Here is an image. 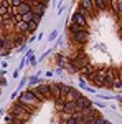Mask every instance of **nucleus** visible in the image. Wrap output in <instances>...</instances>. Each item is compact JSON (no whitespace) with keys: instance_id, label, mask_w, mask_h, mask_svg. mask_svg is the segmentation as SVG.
Returning a JSON list of instances; mask_svg holds the SVG:
<instances>
[{"instance_id":"f257e3e1","label":"nucleus","mask_w":122,"mask_h":124,"mask_svg":"<svg viewBox=\"0 0 122 124\" xmlns=\"http://www.w3.org/2000/svg\"><path fill=\"white\" fill-rule=\"evenodd\" d=\"M15 103H18V104H27V106H31V108H40V104H41V101L38 99L36 96L33 94L30 89H27V91H23L22 94L18 96V99L15 101Z\"/></svg>"},{"instance_id":"f03ea898","label":"nucleus","mask_w":122,"mask_h":124,"mask_svg":"<svg viewBox=\"0 0 122 124\" xmlns=\"http://www.w3.org/2000/svg\"><path fill=\"white\" fill-rule=\"evenodd\" d=\"M10 114H13L17 119H20L22 123H28V119H30V116L31 114H28L27 111H25V108L23 106H20V104H17V103H13V106L10 108Z\"/></svg>"},{"instance_id":"7ed1b4c3","label":"nucleus","mask_w":122,"mask_h":124,"mask_svg":"<svg viewBox=\"0 0 122 124\" xmlns=\"http://www.w3.org/2000/svg\"><path fill=\"white\" fill-rule=\"evenodd\" d=\"M69 22H71L69 25H76V27H83V28H89V25H87V20H86V17H84V15H81L79 12H74Z\"/></svg>"},{"instance_id":"20e7f679","label":"nucleus","mask_w":122,"mask_h":124,"mask_svg":"<svg viewBox=\"0 0 122 124\" xmlns=\"http://www.w3.org/2000/svg\"><path fill=\"white\" fill-rule=\"evenodd\" d=\"M71 63H73V66H74L76 70H78V71H81L83 68H86L87 65H91L86 55H78V56H76L74 60H71Z\"/></svg>"},{"instance_id":"39448f33","label":"nucleus","mask_w":122,"mask_h":124,"mask_svg":"<svg viewBox=\"0 0 122 124\" xmlns=\"http://www.w3.org/2000/svg\"><path fill=\"white\" fill-rule=\"evenodd\" d=\"M30 3H31V12L35 15H38V17H43L45 15L46 7H48L46 2H30Z\"/></svg>"},{"instance_id":"423d86ee","label":"nucleus","mask_w":122,"mask_h":124,"mask_svg":"<svg viewBox=\"0 0 122 124\" xmlns=\"http://www.w3.org/2000/svg\"><path fill=\"white\" fill-rule=\"evenodd\" d=\"M71 37V41H74L78 45H83L87 41V37H89V31H79V33H69Z\"/></svg>"},{"instance_id":"0eeeda50","label":"nucleus","mask_w":122,"mask_h":124,"mask_svg":"<svg viewBox=\"0 0 122 124\" xmlns=\"http://www.w3.org/2000/svg\"><path fill=\"white\" fill-rule=\"evenodd\" d=\"M119 76L117 75V70L112 68V70H107V76H106V88H112L114 86V81H115V78Z\"/></svg>"},{"instance_id":"6e6552de","label":"nucleus","mask_w":122,"mask_h":124,"mask_svg":"<svg viewBox=\"0 0 122 124\" xmlns=\"http://www.w3.org/2000/svg\"><path fill=\"white\" fill-rule=\"evenodd\" d=\"M76 106H78V109H79V113H81V111H84L87 108H93V103H91L86 96H81V98L76 101Z\"/></svg>"},{"instance_id":"1a4fd4ad","label":"nucleus","mask_w":122,"mask_h":124,"mask_svg":"<svg viewBox=\"0 0 122 124\" xmlns=\"http://www.w3.org/2000/svg\"><path fill=\"white\" fill-rule=\"evenodd\" d=\"M50 89H51V96H53V101L56 99H63L61 98V89H59V83H48Z\"/></svg>"},{"instance_id":"9d476101","label":"nucleus","mask_w":122,"mask_h":124,"mask_svg":"<svg viewBox=\"0 0 122 124\" xmlns=\"http://www.w3.org/2000/svg\"><path fill=\"white\" fill-rule=\"evenodd\" d=\"M17 8H18V15H20V17H23V15H27V13L31 12V3H30V0H23L22 5L17 7Z\"/></svg>"},{"instance_id":"9b49d317","label":"nucleus","mask_w":122,"mask_h":124,"mask_svg":"<svg viewBox=\"0 0 122 124\" xmlns=\"http://www.w3.org/2000/svg\"><path fill=\"white\" fill-rule=\"evenodd\" d=\"M79 98H81L79 91H78V89H74V88H71V91H69V93L66 94L65 99H66V103H76V101H78Z\"/></svg>"},{"instance_id":"f8f14e48","label":"nucleus","mask_w":122,"mask_h":124,"mask_svg":"<svg viewBox=\"0 0 122 124\" xmlns=\"http://www.w3.org/2000/svg\"><path fill=\"white\" fill-rule=\"evenodd\" d=\"M79 7L84 8L86 12H89V13H96V8H94V5H93L91 0H83V2H79Z\"/></svg>"},{"instance_id":"ddd939ff","label":"nucleus","mask_w":122,"mask_h":124,"mask_svg":"<svg viewBox=\"0 0 122 124\" xmlns=\"http://www.w3.org/2000/svg\"><path fill=\"white\" fill-rule=\"evenodd\" d=\"M30 28V23H27V22H18L17 23V27H15V33H25V31H28Z\"/></svg>"},{"instance_id":"4468645a","label":"nucleus","mask_w":122,"mask_h":124,"mask_svg":"<svg viewBox=\"0 0 122 124\" xmlns=\"http://www.w3.org/2000/svg\"><path fill=\"white\" fill-rule=\"evenodd\" d=\"M38 89L43 93V96H45L46 99H53V96H51V89H50V85H40V86H38Z\"/></svg>"},{"instance_id":"2eb2a0df","label":"nucleus","mask_w":122,"mask_h":124,"mask_svg":"<svg viewBox=\"0 0 122 124\" xmlns=\"http://www.w3.org/2000/svg\"><path fill=\"white\" fill-rule=\"evenodd\" d=\"M96 71H97V70H96V68H94L93 65H87V66H86V68H83V70H81L79 73H81V76L89 78L91 75H93V73H96Z\"/></svg>"},{"instance_id":"dca6fc26","label":"nucleus","mask_w":122,"mask_h":124,"mask_svg":"<svg viewBox=\"0 0 122 124\" xmlns=\"http://www.w3.org/2000/svg\"><path fill=\"white\" fill-rule=\"evenodd\" d=\"M93 5H94V8L96 10H104L106 7H111V2H104V0H94L93 2Z\"/></svg>"},{"instance_id":"f3484780","label":"nucleus","mask_w":122,"mask_h":124,"mask_svg":"<svg viewBox=\"0 0 122 124\" xmlns=\"http://www.w3.org/2000/svg\"><path fill=\"white\" fill-rule=\"evenodd\" d=\"M5 124H25V123H22L20 119H17L13 114H7L5 116Z\"/></svg>"},{"instance_id":"a211bd4d","label":"nucleus","mask_w":122,"mask_h":124,"mask_svg":"<svg viewBox=\"0 0 122 124\" xmlns=\"http://www.w3.org/2000/svg\"><path fill=\"white\" fill-rule=\"evenodd\" d=\"M30 91H31V93H33V94L36 96L38 99H40V101H41V103H43V101H45V99H46V98H45V96H43V93H41V91H40V89H38V86L36 88H31V89H30Z\"/></svg>"},{"instance_id":"6ab92c4d","label":"nucleus","mask_w":122,"mask_h":124,"mask_svg":"<svg viewBox=\"0 0 122 124\" xmlns=\"http://www.w3.org/2000/svg\"><path fill=\"white\" fill-rule=\"evenodd\" d=\"M55 106H56L58 111H61V113H65V106H66V101L65 99H56L55 101Z\"/></svg>"},{"instance_id":"aec40b11","label":"nucleus","mask_w":122,"mask_h":124,"mask_svg":"<svg viewBox=\"0 0 122 124\" xmlns=\"http://www.w3.org/2000/svg\"><path fill=\"white\" fill-rule=\"evenodd\" d=\"M112 89H115V91H122V78H121V76H117V78H115Z\"/></svg>"},{"instance_id":"412c9836","label":"nucleus","mask_w":122,"mask_h":124,"mask_svg":"<svg viewBox=\"0 0 122 124\" xmlns=\"http://www.w3.org/2000/svg\"><path fill=\"white\" fill-rule=\"evenodd\" d=\"M65 124H78V119H76L74 116H73V117H71V119H68Z\"/></svg>"},{"instance_id":"4be33fe9","label":"nucleus","mask_w":122,"mask_h":124,"mask_svg":"<svg viewBox=\"0 0 122 124\" xmlns=\"http://www.w3.org/2000/svg\"><path fill=\"white\" fill-rule=\"evenodd\" d=\"M36 23H35V22H31V23H30V28H28V31H35V30H36Z\"/></svg>"},{"instance_id":"5701e85b","label":"nucleus","mask_w":122,"mask_h":124,"mask_svg":"<svg viewBox=\"0 0 122 124\" xmlns=\"http://www.w3.org/2000/svg\"><path fill=\"white\" fill-rule=\"evenodd\" d=\"M40 20H41V17H38V15H35V13H33V22H35V23H40Z\"/></svg>"}]
</instances>
